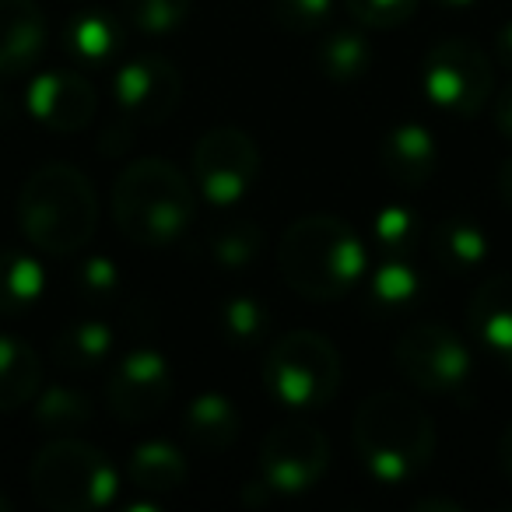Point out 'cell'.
Wrapping results in <instances>:
<instances>
[{"instance_id":"cell-1","label":"cell","mask_w":512,"mask_h":512,"mask_svg":"<svg viewBox=\"0 0 512 512\" xmlns=\"http://www.w3.org/2000/svg\"><path fill=\"white\" fill-rule=\"evenodd\" d=\"M355 453L379 484H407L432 463L435 421L404 393H372L358 404L351 425Z\"/></svg>"},{"instance_id":"cell-2","label":"cell","mask_w":512,"mask_h":512,"mask_svg":"<svg viewBox=\"0 0 512 512\" xmlns=\"http://www.w3.org/2000/svg\"><path fill=\"white\" fill-rule=\"evenodd\" d=\"M365 246L341 218L309 214L281 239V274L302 299L334 302L365 278Z\"/></svg>"},{"instance_id":"cell-3","label":"cell","mask_w":512,"mask_h":512,"mask_svg":"<svg viewBox=\"0 0 512 512\" xmlns=\"http://www.w3.org/2000/svg\"><path fill=\"white\" fill-rule=\"evenodd\" d=\"M22 232L50 256H74L88 246L99 221L95 186L81 169L53 162L36 169L18 193Z\"/></svg>"},{"instance_id":"cell-4","label":"cell","mask_w":512,"mask_h":512,"mask_svg":"<svg viewBox=\"0 0 512 512\" xmlns=\"http://www.w3.org/2000/svg\"><path fill=\"white\" fill-rule=\"evenodd\" d=\"M193 186L176 165L141 158L127 165L113 186V218L137 246H165L193 221Z\"/></svg>"},{"instance_id":"cell-5","label":"cell","mask_w":512,"mask_h":512,"mask_svg":"<svg viewBox=\"0 0 512 512\" xmlns=\"http://www.w3.org/2000/svg\"><path fill=\"white\" fill-rule=\"evenodd\" d=\"M29 481L32 495L53 512L106 509L120 491V477L106 453L81 439H64V435L32 460Z\"/></svg>"},{"instance_id":"cell-6","label":"cell","mask_w":512,"mask_h":512,"mask_svg":"<svg viewBox=\"0 0 512 512\" xmlns=\"http://www.w3.org/2000/svg\"><path fill=\"white\" fill-rule=\"evenodd\" d=\"M264 383L288 407H327L341 390V355L316 330H292L267 348Z\"/></svg>"},{"instance_id":"cell-7","label":"cell","mask_w":512,"mask_h":512,"mask_svg":"<svg viewBox=\"0 0 512 512\" xmlns=\"http://www.w3.org/2000/svg\"><path fill=\"white\" fill-rule=\"evenodd\" d=\"M421 85L439 109L453 116H474L495 88V67L488 53L470 39H442L428 50Z\"/></svg>"},{"instance_id":"cell-8","label":"cell","mask_w":512,"mask_h":512,"mask_svg":"<svg viewBox=\"0 0 512 512\" xmlns=\"http://www.w3.org/2000/svg\"><path fill=\"white\" fill-rule=\"evenodd\" d=\"M193 179L207 204H239L260 179V148L239 127H214L193 148Z\"/></svg>"},{"instance_id":"cell-9","label":"cell","mask_w":512,"mask_h":512,"mask_svg":"<svg viewBox=\"0 0 512 512\" xmlns=\"http://www.w3.org/2000/svg\"><path fill=\"white\" fill-rule=\"evenodd\" d=\"M330 467V442L316 425L288 421L274 425L260 442V474L271 491L302 495L316 488Z\"/></svg>"},{"instance_id":"cell-10","label":"cell","mask_w":512,"mask_h":512,"mask_svg":"<svg viewBox=\"0 0 512 512\" xmlns=\"http://www.w3.org/2000/svg\"><path fill=\"white\" fill-rule=\"evenodd\" d=\"M397 365L407 383L446 397L470 379V351L442 323H414L397 341Z\"/></svg>"},{"instance_id":"cell-11","label":"cell","mask_w":512,"mask_h":512,"mask_svg":"<svg viewBox=\"0 0 512 512\" xmlns=\"http://www.w3.org/2000/svg\"><path fill=\"white\" fill-rule=\"evenodd\" d=\"M109 411L127 425H144L158 418L172 397V369L162 351L134 348L116 362L106 383Z\"/></svg>"},{"instance_id":"cell-12","label":"cell","mask_w":512,"mask_h":512,"mask_svg":"<svg viewBox=\"0 0 512 512\" xmlns=\"http://www.w3.org/2000/svg\"><path fill=\"white\" fill-rule=\"evenodd\" d=\"M113 95L130 123L155 127L176 113L179 99H183V74L176 71L172 60L155 57V53L134 57L116 71Z\"/></svg>"},{"instance_id":"cell-13","label":"cell","mask_w":512,"mask_h":512,"mask_svg":"<svg viewBox=\"0 0 512 512\" xmlns=\"http://www.w3.org/2000/svg\"><path fill=\"white\" fill-rule=\"evenodd\" d=\"M29 109L43 127L74 134L95 120V92L74 71H46L32 81Z\"/></svg>"},{"instance_id":"cell-14","label":"cell","mask_w":512,"mask_h":512,"mask_svg":"<svg viewBox=\"0 0 512 512\" xmlns=\"http://www.w3.org/2000/svg\"><path fill=\"white\" fill-rule=\"evenodd\" d=\"M46 53V18L36 0H0V74H25Z\"/></svg>"},{"instance_id":"cell-15","label":"cell","mask_w":512,"mask_h":512,"mask_svg":"<svg viewBox=\"0 0 512 512\" xmlns=\"http://www.w3.org/2000/svg\"><path fill=\"white\" fill-rule=\"evenodd\" d=\"M379 162H383L386 176L393 183L418 190L435 176L439 148H435V137L421 123H400V127H393L386 134L383 148H379Z\"/></svg>"},{"instance_id":"cell-16","label":"cell","mask_w":512,"mask_h":512,"mask_svg":"<svg viewBox=\"0 0 512 512\" xmlns=\"http://www.w3.org/2000/svg\"><path fill=\"white\" fill-rule=\"evenodd\" d=\"M60 43H64L67 57H71L74 64L106 67L109 60L120 53L123 29L109 11L81 8L64 22V36H60Z\"/></svg>"},{"instance_id":"cell-17","label":"cell","mask_w":512,"mask_h":512,"mask_svg":"<svg viewBox=\"0 0 512 512\" xmlns=\"http://www.w3.org/2000/svg\"><path fill=\"white\" fill-rule=\"evenodd\" d=\"M467 320L477 341L505 358L512 355V274H495L477 288Z\"/></svg>"},{"instance_id":"cell-18","label":"cell","mask_w":512,"mask_h":512,"mask_svg":"<svg viewBox=\"0 0 512 512\" xmlns=\"http://www.w3.org/2000/svg\"><path fill=\"white\" fill-rule=\"evenodd\" d=\"M183 428L190 442L204 453L218 456L239 439V411L228 397L221 393H200L190 400L183 414Z\"/></svg>"},{"instance_id":"cell-19","label":"cell","mask_w":512,"mask_h":512,"mask_svg":"<svg viewBox=\"0 0 512 512\" xmlns=\"http://www.w3.org/2000/svg\"><path fill=\"white\" fill-rule=\"evenodd\" d=\"M113 344H116V334L106 320H99V316H81V320H71L57 334L53 358H57L67 372H95L113 355Z\"/></svg>"},{"instance_id":"cell-20","label":"cell","mask_w":512,"mask_h":512,"mask_svg":"<svg viewBox=\"0 0 512 512\" xmlns=\"http://www.w3.org/2000/svg\"><path fill=\"white\" fill-rule=\"evenodd\" d=\"M43 386V362L18 337L0 334V411H18L32 404Z\"/></svg>"},{"instance_id":"cell-21","label":"cell","mask_w":512,"mask_h":512,"mask_svg":"<svg viewBox=\"0 0 512 512\" xmlns=\"http://www.w3.org/2000/svg\"><path fill=\"white\" fill-rule=\"evenodd\" d=\"M428 253L442 271L467 274L488 256V235L481 225L463 218H449L428 232Z\"/></svg>"},{"instance_id":"cell-22","label":"cell","mask_w":512,"mask_h":512,"mask_svg":"<svg viewBox=\"0 0 512 512\" xmlns=\"http://www.w3.org/2000/svg\"><path fill=\"white\" fill-rule=\"evenodd\" d=\"M365 288H369L372 309L390 316L414 306V299L421 295V274L411 264V256H383L372 271H365Z\"/></svg>"},{"instance_id":"cell-23","label":"cell","mask_w":512,"mask_h":512,"mask_svg":"<svg viewBox=\"0 0 512 512\" xmlns=\"http://www.w3.org/2000/svg\"><path fill=\"white\" fill-rule=\"evenodd\" d=\"M316 67H320L323 78L337 81V85H351V81L369 74L372 43L358 29L323 32L320 43H316Z\"/></svg>"},{"instance_id":"cell-24","label":"cell","mask_w":512,"mask_h":512,"mask_svg":"<svg viewBox=\"0 0 512 512\" xmlns=\"http://www.w3.org/2000/svg\"><path fill=\"white\" fill-rule=\"evenodd\" d=\"M46 292V274L39 260L25 253H0V316L18 320L39 306Z\"/></svg>"},{"instance_id":"cell-25","label":"cell","mask_w":512,"mask_h":512,"mask_svg":"<svg viewBox=\"0 0 512 512\" xmlns=\"http://www.w3.org/2000/svg\"><path fill=\"white\" fill-rule=\"evenodd\" d=\"M130 481L141 491H176L186 484V460L169 442H144L130 456Z\"/></svg>"},{"instance_id":"cell-26","label":"cell","mask_w":512,"mask_h":512,"mask_svg":"<svg viewBox=\"0 0 512 512\" xmlns=\"http://www.w3.org/2000/svg\"><path fill=\"white\" fill-rule=\"evenodd\" d=\"M92 421V400L71 386H50L36 397V425L46 435H71Z\"/></svg>"},{"instance_id":"cell-27","label":"cell","mask_w":512,"mask_h":512,"mask_svg":"<svg viewBox=\"0 0 512 512\" xmlns=\"http://www.w3.org/2000/svg\"><path fill=\"white\" fill-rule=\"evenodd\" d=\"M260 246H264L260 225L235 221V225L214 228V235L207 239V256L218 267H225V271H242V267H249L260 256Z\"/></svg>"},{"instance_id":"cell-28","label":"cell","mask_w":512,"mask_h":512,"mask_svg":"<svg viewBox=\"0 0 512 512\" xmlns=\"http://www.w3.org/2000/svg\"><path fill=\"white\" fill-rule=\"evenodd\" d=\"M372 235H376V246L383 249V256H411L414 249L425 242L421 218L400 204H390L376 214V221H372Z\"/></svg>"},{"instance_id":"cell-29","label":"cell","mask_w":512,"mask_h":512,"mask_svg":"<svg viewBox=\"0 0 512 512\" xmlns=\"http://www.w3.org/2000/svg\"><path fill=\"white\" fill-rule=\"evenodd\" d=\"M271 327V316L260 299H249V295H235L221 306V334L235 344V348H253L267 337Z\"/></svg>"},{"instance_id":"cell-30","label":"cell","mask_w":512,"mask_h":512,"mask_svg":"<svg viewBox=\"0 0 512 512\" xmlns=\"http://www.w3.org/2000/svg\"><path fill=\"white\" fill-rule=\"evenodd\" d=\"M123 15L144 36H169L190 15V0H120Z\"/></svg>"},{"instance_id":"cell-31","label":"cell","mask_w":512,"mask_h":512,"mask_svg":"<svg viewBox=\"0 0 512 512\" xmlns=\"http://www.w3.org/2000/svg\"><path fill=\"white\" fill-rule=\"evenodd\" d=\"M418 8L421 0H344V11L362 29H376V32L397 29V25L411 22Z\"/></svg>"},{"instance_id":"cell-32","label":"cell","mask_w":512,"mask_h":512,"mask_svg":"<svg viewBox=\"0 0 512 512\" xmlns=\"http://www.w3.org/2000/svg\"><path fill=\"white\" fill-rule=\"evenodd\" d=\"M274 18L295 36H316L334 18V0H274Z\"/></svg>"},{"instance_id":"cell-33","label":"cell","mask_w":512,"mask_h":512,"mask_svg":"<svg viewBox=\"0 0 512 512\" xmlns=\"http://www.w3.org/2000/svg\"><path fill=\"white\" fill-rule=\"evenodd\" d=\"M74 288H78L81 299L106 302L120 288V271L109 264V256H88V260L78 264V271H74Z\"/></svg>"},{"instance_id":"cell-34","label":"cell","mask_w":512,"mask_h":512,"mask_svg":"<svg viewBox=\"0 0 512 512\" xmlns=\"http://www.w3.org/2000/svg\"><path fill=\"white\" fill-rule=\"evenodd\" d=\"M495 127L502 130L505 137H512V85L505 88L495 102Z\"/></svg>"},{"instance_id":"cell-35","label":"cell","mask_w":512,"mask_h":512,"mask_svg":"<svg viewBox=\"0 0 512 512\" xmlns=\"http://www.w3.org/2000/svg\"><path fill=\"white\" fill-rule=\"evenodd\" d=\"M498 460H502V470L512 477V425L502 432V439H498Z\"/></svg>"},{"instance_id":"cell-36","label":"cell","mask_w":512,"mask_h":512,"mask_svg":"<svg viewBox=\"0 0 512 512\" xmlns=\"http://www.w3.org/2000/svg\"><path fill=\"white\" fill-rule=\"evenodd\" d=\"M498 57H502L505 67H512V22L498 32Z\"/></svg>"},{"instance_id":"cell-37","label":"cell","mask_w":512,"mask_h":512,"mask_svg":"<svg viewBox=\"0 0 512 512\" xmlns=\"http://www.w3.org/2000/svg\"><path fill=\"white\" fill-rule=\"evenodd\" d=\"M498 193H502V200L512 207V158L502 165V172H498Z\"/></svg>"},{"instance_id":"cell-38","label":"cell","mask_w":512,"mask_h":512,"mask_svg":"<svg viewBox=\"0 0 512 512\" xmlns=\"http://www.w3.org/2000/svg\"><path fill=\"white\" fill-rule=\"evenodd\" d=\"M432 4H439V8H446V11H467V8H474L477 0H432Z\"/></svg>"},{"instance_id":"cell-39","label":"cell","mask_w":512,"mask_h":512,"mask_svg":"<svg viewBox=\"0 0 512 512\" xmlns=\"http://www.w3.org/2000/svg\"><path fill=\"white\" fill-rule=\"evenodd\" d=\"M8 113H11V109H8V95L0 92V120H8Z\"/></svg>"},{"instance_id":"cell-40","label":"cell","mask_w":512,"mask_h":512,"mask_svg":"<svg viewBox=\"0 0 512 512\" xmlns=\"http://www.w3.org/2000/svg\"><path fill=\"white\" fill-rule=\"evenodd\" d=\"M0 509H8V502H0Z\"/></svg>"},{"instance_id":"cell-41","label":"cell","mask_w":512,"mask_h":512,"mask_svg":"<svg viewBox=\"0 0 512 512\" xmlns=\"http://www.w3.org/2000/svg\"><path fill=\"white\" fill-rule=\"evenodd\" d=\"M509 362H512V355H509Z\"/></svg>"}]
</instances>
